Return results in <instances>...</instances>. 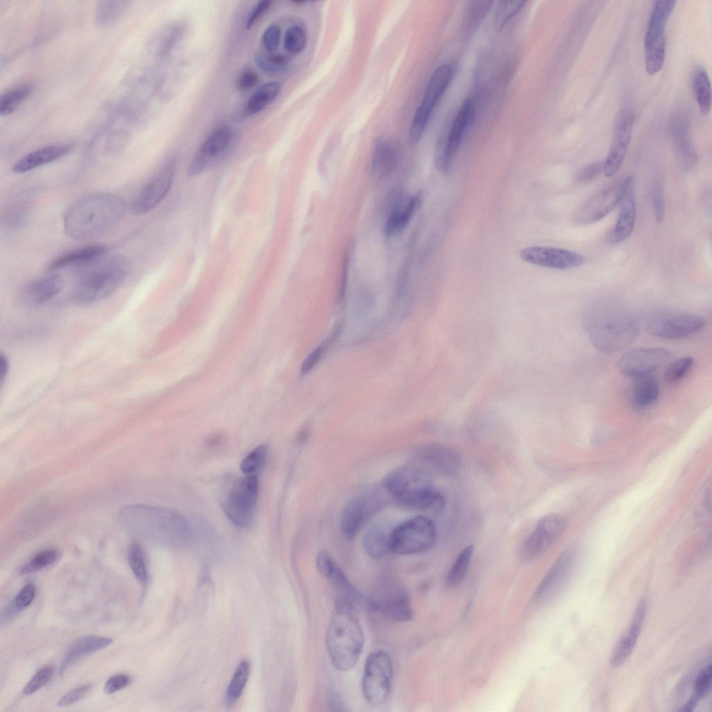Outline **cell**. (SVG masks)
<instances>
[{
  "mask_svg": "<svg viewBox=\"0 0 712 712\" xmlns=\"http://www.w3.org/2000/svg\"><path fill=\"white\" fill-rule=\"evenodd\" d=\"M307 430H302L300 433V435H298V440L300 442H303V441H305L307 439Z\"/></svg>",
  "mask_w": 712,
  "mask_h": 712,
  "instance_id": "003e7915",
  "label": "cell"
},
{
  "mask_svg": "<svg viewBox=\"0 0 712 712\" xmlns=\"http://www.w3.org/2000/svg\"><path fill=\"white\" fill-rule=\"evenodd\" d=\"M653 207L656 221L660 224L665 216V196L661 184H658L653 195Z\"/></svg>",
  "mask_w": 712,
  "mask_h": 712,
  "instance_id": "6f0895ef",
  "label": "cell"
},
{
  "mask_svg": "<svg viewBox=\"0 0 712 712\" xmlns=\"http://www.w3.org/2000/svg\"><path fill=\"white\" fill-rule=\"evenodd\" d=\"M259 76L256 72L252 70H245L238 76L237 87L242 91H246L254 88L258 83Z\"/></svg>",
  "mask_w": 712,
  "mask_h": 712,
  "instance_id": "be15d7a7",
  "label": "cell"
},
{
  "mask_svg": "<svg viewBox=\"0 0 712 712\" xmlns=\"http://www.w3.org/2000/svg\"><path fill=\"white\" fill-rule=\"evenodd\" d=\"M676 1H654L644 40L645 64L650 75L663 67L665 54V27L675 6Z\"/></svg>",
  "mask_w": 712,
  "mask_h": 712,
  "instance_id": "52a82bcc",
  "label": "cell"
},
{
  "mask_svg": "<svg viewBox=\"0 0 712 712\" xmlns=\"http://www.w3.org/2000/svg\"><path fill=\"white\" fill-rule=\"evenodd\" d=\"M633 378L630 387V400L636 408L642 410L652 405L658 399L660 393L659 382L657 378L652 374Z\"/></svg>",
  "mask_w": 712,
  "mask_h": 712,
  "instance_id": "e575fe53",
  "label": "cell"
},
{
  "mask_svg": "<svg viewBox=\"0 0 712 712\" xmlns=\"http://www.w3.org/2000/svg\"><path fill=\"white\" fill-rule=\"evenodd\" d=\"M619 216L614 229L609 235L612 243L626 240L633 232L636 219V202L633 188V179L626 177V186L620 202Z\"/></svg>",
  "mask_w": 712,
  "mask_h": 712,
  "instance_id": "cb8c5ba5",
  "label": "cell"
},
{
  "mask_svg": "<svg viewBox=\"0 0 712 712\" xmlns=\"http://www.w3.org/2000/svg\"><path fill=\"white\" fill-rule=\"evenodd\" d=\"M453 76V67L448 63L439 66L431 75L421 102L412 120L408 140L416 143L422 137L432 113L448 86Z\"/></svg>",
  "mask_w": 712,
  "mask_h": 712,
  "instance_id": "7c38bea8",
  "label": "cell"
},
{
  "mask_svg": "<svg viewBox=\"0 0 712 712\" xmlns=\"http://www.w3.org/2000/svg\"><path fill=\"white\" fill-rule=\"evenodd\" d=\"M60 553L55 549H47L35 555L20 569L22 575L29 574L53 564L59 558Z\"/></svg>",
  "mask_w": 712,
  "mask_h": 712,
  "instance_id": "f6af8a7d",
  "label": "cell"
},
{
  "mask_svg": "<svg viewBox=\"0 0 712 712\" xmlns=\"http://www.w3.org/2000/svg\"><path fill=\"white\" fill-rule=\"evenodd\" d=\"M418 460L426 463L443 474H458L462 467V460L453 448L440 444H425L416 452Z\"/></svg>",
  "mask_w": 712,
  "mask_h": 712,
  "instance_id": "7402d4cb",
  "label": "cell"
},
{
  "mask_svg": "<svg viewBox=\"0 0 712 712\" xmlns=\"http://www.w3.org/2000/svg\"><path fill=\"white\" fill-rule=\"evenodd\" d=\"M271 4L270 1L262 0L258 2L252 10L246 22L248 29H251L268 10Z\"/></svg>",
  "mask_w": 712,
  "mask_h": 712,
  "instance_id": "e7e4bbea",
  "label": "cell"
},
{
  "mask_svg": "<svg viewBox=\"0 0 712 712\" xmlns=\"http://www.w3.org/2000/svg\"><path fill=\"white\" fill-rule=\"evenodd\" d=\"M436 540L437 531L432 521L428 517L416 516L392 529L391 551L401 555L421 553L432 548Z\"/></svg>",
  "mask_w": 712,
  "mask_h": 712,
  "instance_id": "30bf717a",
  "label": "cell"
},
{
  "mask_svg": "<svg viewBox=\"0 0 712 712\" xmlns=\"http://www.w3.org/2000/svg\"><path fill=\"white\" fill-rule=\"evenodd\" d=\"M129 270V260L122 254L97 260L77 281L74 299L80 303L89 304L107 298L120 287Z\"/></svg>",
  "mask_w": 712,
  "mask_h": 712,
  "instance_id": "5b68a950",
  "label": "cell"
},
{
  "mask_svg": "<svg viewBox=\"0 0 712 712\" xmlns=\"http://www.w3.org/2000/svg\"><path fill=\"white\" fill-rule=\"evenodd\" d=\"M91 684L81 685L64 695L57 703L60 707L70 706L83 698L92 689Z\"/></svg>",
  "mask_w": 712,
  "mask_h": 712,
  "instance_id": "9f6ffc18",
  "label": "cell"
},
{
  "mask_svg": "<svg viewBox=\"0 0 712 712\" xmlns=\"http://www.w3.org/2000/svg\"><path fill=\"white\" fill-rule=\"evenodd\" d=\"M634 119L630 108L622 109L617 116L610 147L604 161L603 172L607 177L615 176L623 163L631 142Z\"/></svg>",
  "mask_w": 712,
  "mask_h": 712,
  "instance_id": "e0dca14e",
  "label": "cell"
},
{
  "mask_svg": "<svg viewBox=\"0 0 712 712\" xmlns=\"http://www.w3.org/2000/svg\"><path fill=\"white\" fill-rule=\"evenodd\" d=\"M646 613V602L640 600L637 605L630 625L615 644L610 658V665L619 668L631 654L640 633Z\"/></svg>",
  "mask_w": 712,
  "mask_h": 712,
  "instance_id": "d4e9b609",
  "label": "cell"
},
{
  "mask_svg": "<svg viewBox=\"0 0 712 712\" xmlns=\"http://www.w3.org/2000/svg\"><path fill=\"white\" fill-rule=\"evenodd\" d=\"M702 316L687 312H669L651 318L647 329L651 334L669 339L686 338L699 332L704 325Z\"/></svg>",
  "mask_w": 712,
  "mask_h": 712,
  "instance_id": "9a60e30c",
  "label": "cell"
},
{
  "mask_svg": "<svg viewBox=\"0 0 712 712\" xmlns=\"http://www.w3.org/2000/svg\"><path fill=\"white\" fill-rule=\"evenodd\" d=\"M281 89L277 81H269L261 85L250 97L245 111L250 115L257 114L264 110L278 95Z\"/></svg>",
  "mask_w": 712,
  "mask_h": 712,
  "instance_id": "8d00e7d4",
  "label": "cell"
},
{
  "mask_svg": "<svg viewBox=\"0 0 712 712\" xmlns=\"http://www.w3.org/2000/svg\"><path fill=\"white\" fill-rule=\"evenodd\" d=\"M9 364L7 357L1 355L0 356V383L2 385L8 373Z\"/></svg>",
  "mask_w": 712,
  "mask_h": 712,
  "instance_id": "03108f58",
  "label": "cell"
},
{
  "mask_svg": "<svg viewBox=\"0 0 712 712\" xmlns=\"http://www.w3.org/2000/svg\"><path fill=\"white\" fill-rule=\"evenodd\" d=\"M525 1H503L499 5L495 15V24L502 28L524 6Z\"/></svg>",
  "mask_w": 712,
  "mask_h": 712,
  "instance_id": "f907efd6",
  "label": "cell"
},
{
  "mask_svg": "<svg viewBox=\"0 0 712 712\" xmlns=\"http://www.w3.org/2000/svg\"><path fill=\"white\" fill-rule=\"evenodd\" d=\"M255 61L261 70L268 74L280 72L285 70L288 60L282 54H271L269 56L258 54Z\"/></svg>",
  "mask_w": 712,
  "mask_h": 712,
  "instance_id": "681fc988",
  "label": "cell"
},
{
  "mask_svg": "<svg viewBox=\"0 0 712 712\" xmlns=\"http://www.w3.org/2000/svg\"><path fill=\"white\" fill-rule=\"evenodd\" d=\"M421 202V193L410 197L398 194L385 224V236L390 237L402 231L420 207Z\"/></svg>",
  "mask_w": 712,
  "mask_h": 712,
  "instance_id": "484cf974",
  "label": "cell"
},
{
  "mask_svg": "<svg viewBox=\"0 0 712 712\" xmlns=\"http://www.w3.org/2000/svg\"><path fill=\"white\" fill-rule=\"evenodd\" d=\"M391 531H387L380 525H374L365 532L362 538V545L366 553L371 558L380 560L391 552L390 545Z\"/></svg>",
  "mask_w": 712,
  "mask_h": 712,
  "instance_id": "d590c367",
  "label": "cell"
},
{
  "mask_svg": "<svg viewBox=\"0 0 712 712\" xmlns=\"http://www.w3.org/2000/svg\"><path fill=\"white\" fill-rule=\"evenodd\" d=\"M711 687V665L705 666L695 678L691 697L696 702L704 698Z\"/></svg>",
  "mask_w": 712,
  "mask_h": 712,
  "instance_id": "816d5d0a",
  "label": "cell"
},
{
  "mask_svg": "<svg viewBox=\"0 0 712 712\" xmlns=\"http://www.w3.org/2000/svg\"><path fill=\"white\" fill-rule=\"evenodd\" d=\"M35 592L36 588L34 583L26 584L15 598L13 603L15 610L20 611L26 608L33 601Z\"/></svg>",
  "mask_w": 712,
  "mask_h": 712,
  "instance_id": "11a10c76",
  "label": "cell"
},
{
  "mask_svg": "<svg viewBox=\"0 0 712 712\" xmlns=\"http://www.w3.org/2000/svg\"><path fill=\"white\" fill-rule=\"evenodd\" d=\"M694 363L692 357H682L670 363L665 368L663 378L666 383L679 381L689 372Z\"/></svg>",
  "mask_w": 712,
  "mask_h": 712,
  "instance_id": "7dc6e473",
  "label": "cell"
},
{
  "mask_svg": "<svg viewBox=\"0 0 712 712\" xmlns=\"http://www.w3.org/2000/svg\"><path fill=\"white\" fill-rule=\"evenodd\" d=\"M54 672V668L50 665L40 669L24 688V693L29 695L39 690L49 682Z\"/></svg>",
  "mask_w": 712,
  "mask_h": 712,
  "instance_id": "f5cc1de1",
  "label": "cell"
},
{
  "mask_svg": "<svg viewBox=\"0 0 712 712\" xmlns=\"http://www.w3.org/2000/svg\"><path fill=\"white\" fill-rule=\"evenodd\" d=\"M604 170V161H597L588 164L582 168L577 174V178L581 181H588L593 179Z\"/></svg>",
  "mask_w": 712,
  "mask_h": 712,
  "instance_id": "6125c7cd",
  "label": "cell"
},
{
  "mask_svg": "<svg viewBox=\"0 0 712 712\" xmlns=\"http://www.w3.org/2000/svg\"><path fill=\"white\" fill-rule=\"evenodd\" d=\"M350 253H351V248L350 249L348 248L346 250V254H344L343 259L342 270H341L340 282H339V288H338V291H337V300H338V302L339 303H341V302H342L343 301V299H344V297H345V294H346L347 283H348V270H349V264H350Z\"/></svg>",
  "mask_w": 712,
  "mask_h": 712,
  "instance_id": "680465c9",
  "label": "cell"
},
{
  "mask_svg": "<svg viewBox=\"0 0 712 712\" xmlns=\"http://www.w3.org/2000/svg\"><path fill=\"white\" fill-rule=\"evenodd\" d=\"M593 344L603 351H616L632 342L638 329L636 320L622 311H598L588 323Z\"/></svg>",
  "mask_w": 712,
  "mask_h": 712,
  "instance_id": "8992f818",
  "label": "cell"
},
{
  "mask_svg": "<svg viewBox=\"0 0 712 712\" xmlns=\"http://www.w3.org/2000/svg\"><path fill=\"white\" fill-rule=\"evenodd\" d=\"M259 489L257 476L245 475L231 485L222 501V509L228 518L240 526H247L252 521Z\"/></svg>",
  "mask_w": 712,
  "mask_h": 712,
  "instance_id": "4fadbf2b",
  "label": "cell"
},
{
  "mask_svg": "<svg viewBox=\"0 0 712 712\" xmlns=\"http://www.w3.org/2000/svg\"><path fill=\"white\" fill-rule=\"evenodd\" d=\"M693 90L700 112L706 115L711 107V90L709 76L705 69L699 67L693 76Z\"/></svg>",
  "mask_w": 712,
  "mask_h": 712,
  "instance_id": "74e56055",
  "label": "cell"
},
{
  "mask_svg": "<svg viewBox=\"0 0 712 712\" xmlns=\"http://www.w3.org/2000/svg\"><path fill=\"white\" fill-rule=\"evenodd\" d=\"M107 248L102 245H92L66 252L51 261L47 266L49 270L78 265L92 264L104 257Z\"/></svg>",
  "mask_w": 712,
  "mask_h": 712,
  "instance_id": "836d02e7",
  "label": "cell"
},
{
  "mask_svg": "<svg viewBox=\"0 0 712 712\" xmlns=\"http://www.w3.org/2000/svg\"><path fill=\"white\" fill-rule=\"evenodd\" d=\"M474 550L473 545H468L460 552L446 575L445 582L447 587L454 588L464 581L469 570Z\"/></svg>",
  "mask_w": 712,
  "mask_h": 712,
  "instance_id": "ab89813d",
  "label": "cell"
},
{
  "mask_svg": "<svg viewBox=\"0 0 712 712\" xmlns=\"http://www.w3.org/2000/svg\"><path fill=\"white\" fill-rule=\"evenodd\" d=\"M369 502L364 498H355L345 505L339 519L340 529L345 538L353 539L360 529L367 515Z\"/></svg>",
  "mask_w": 712,
  "mask_h": 712,
  "instance_id": "d6a6232c",
  "label": "cell"
},
{
  "mask_svg": "<svg viewBox=\"0 0 712 712\" xmlns=\"http://www.w3.org/2000/svg\"><path fill=\"white\" fill-rule=\"evenodd\" d=\"M626 177L615 180L596 192L585 201L576 213V220L581 225H588L607 216L622 199Z\"/></svg>",
  "mask_w": 712,
  "mask_h": 712,
  "instance_id": "2e32d148",
  "label": "cell"
},
{
  "mask_svg": "<svg viewBox=\"0 0 712 712\" xmlns=\"http://www.w3.org/2000/svg\"><path fill=\"white\" fill-rule=\"evenodd\" d=\"M63 277L56 273L47 275L29 282L23 289V296L29 303L40 305L57 296L64 288Z\"/></svg>",
  "mask_w": 712,
  "mask_h": 712,
  "instance_id": "f1b7e54d",
  "label": "cell"
},
{
  "mask_svg": "<svg viewBox=\"0 0 712 712\" xmlns=\"http://www.w3.org/2000/svg\"><path fill=\"white\" fill-rule=\"evenodd\" d=\"M567 527L566 518L558 513L542 517L517 550L519 560L528 563L536 560L551 547Z\"/></svg>",
  "mask_w": 712,
  "mask_h": 712,
  "instance_id": "5bb4252c",
  "label": "cell"
},
{
  "mask_svg": "<svg viewBox=\"0 0 712 712\" xmlns=\"http://www.w3.org/2000/svg\"><path fill=\"white\" fill-rule=\"evenodd\" d=\"M393 681L391 655L385 650L371 653L366 659L362 690L366 701L372 706L384 705L389 698Z\"/></svg>",
  "mask_w": 712,
  "mask_h": 712,
  "instance_id": "ba28073f",
  "label": "cell"
},
{
  "mask_svg": "<svg viewBox=\"0 0 712 712\" xmlns=\"http://www.w3.org/2000/svg\"><path fill=\"white\" fill-rule=\"evenodd\" d=\"M128 561L135 577L141 583L147 580V569L143 550L140 544H133L129 549Z\"/></svg>",
  "mask_w": 712,
  "mask_h": 712,
  "instance_id": "bcb514c9",
  "label": "cell"
},
{
  "mask_svg": "<svg viewBox=\"0 0 712 712\" xmlns=\"http://www.w3.org/2000/svg\"><path fill=\"white\" fill-rule=\"evenodd\" d=\"M306 44L307 34L303 27L300 25H293L288 28L284 39L286 51L291 54H298L304 50Z\"/></svg>",
  "mask_w": 712,
  "mask_h": 712,
  "instance_id": "ee69618b",
  "label": "cell"
},
{
  "mask_svg": "<svg viewBox=\"0 0 712 712\" xmlns=\"http://www.w3.org/2000/svg\"><path fill=\"white\" fill-rule=\"evenodd\" d=\"M250 673V664L247 660H242L236 667L226 692V702L234 704L241 695L246 685Z\"/></svg>",
  "mask_w": 712,
  "mask_h": 712,
  "instance_id": "7bdbcfd3",
  "label": "cell"
},
{
  "mask_svg": "<svg viewBox=\"0 0 712 712\" xmlns=\"http://www.w3.org/2000/svg\"><path fill=\"white\" fill-rule=\"evenodd\" d=\"M232 137V132L228 127H220L213 131L203 142L191 163L188 175L195 176L206 170L213 160L227 149Z\"/></svg>",
  "mask_w": 712,
  "mask_h": 712,
  "instance_id": "44dd1931",
  "label": "cell"
},
{
  "mask_svg": "<svg viewBox=\"0 0 712 712\" xmlns=\"http://www.w3.org/2000/svg\"><path fill=\"white\" fill-rule=\"evenodd\" d=\"M356 607L336 601L327 625L325 642L333 666L347 672L357 663L362 652L364 636Z\"/></svg>",
  "mask_w": 712,
  "mask_h": 712,
  "instance_id": "7a4b0ae2",
  "label": "cell"
},
{
  "mask_svg": "<svg viewBox=\"0 0 712 712\" xmlns=\"http://www.w3.org/2000/svg\"><path fill=\"white\" fill-rule=\"evenodd\" d=\"M129 1H100L95 10V22L99 26L111 24L118 20L131 6Z\"/></svg>",
  "mask_w": 712,
  "mask_h": 712,
  "instance_id": "f35d334b",
  "label": "cell"
},
{
  "mask_svg": "<svg viewBox=\"0 0 712 712\" xmlns=\"http://www.w3.org/2000/svg\"><path fill=\"white\" fill-rule=\"evenodd\" d=\"M125 211L124 201L113 193L101 192L85 195L66 210L63 232L75 241L96 237L118 225Z\"/></svg>",
  "mask_w": 712,
  "mask_h": 712,
  "instance_id": "6da1fadb",
  "label": "cell"
},
{
  "mask_svg": "<svg viewBox=\"0 0 712 712\" xmlns=\"http://www.w3.org/2000/svg\"><path fill=\"white\" fill-rule=\"evenodd\" d=\"M112 642V638L94 635L85 636L78 638L66 652L59 668L60 674H63L70 666L83 657L100 651L109 646Z\"/></svg>",
  "mask_w": 712,
  "mask_h": 712,
  "instance_id": "f546056e",
  "label": "cell"
},
{
  "mask_svg": "<svg viewBox=\"0 0 712 712\" xmlns=\"http://www.w3.org/2000/svg\"><path fill=\"white\" fill-rule=\"evenodd\" d=\"M321 574L332 584L338 596L337 601L345 602L355 607L362 601V594L351 583L334 560L327 565Z\"/></svg>",
  "mask_w": 712,
  "mask_h": 712,
  "instance_id": "4dcf8cb0",
  "label": "cell"
},
{
  "mask_svg": "<svg viewBox=\"0 0 712 712\" xmlns=\"http://www.w3.org/2000/svg\"><path fill=\"white\" fill-rule=\"evenodd\" d=\"M32 90V86L26 84L2 94L0 97L1 116H7L15 112L30 96Z\"/></svg>",
  "mask_w": 712,
  "mask_h": 712,
  "instance_id": "b9f144b4",
  "label": "cell"
},
{
  "mask_svg": "<svg viewBox=\"0 0 712 712\" xmlns=\"http://www.w3.org/2000/svg\"><path fill=\"white\" fill-rule=\"evenodd\" d=\"M343 327L342 323L339 322L335 323L329 337L305 359L300 368L301 374H306L315 367L325 354L327 350L338 339L343 331Z\"/></svg>",
  "mask_w": 712,
  "mask_h": 712,
  "instance_id": "60d3db41",
  "label": "cell"
},
{
  "mask_svg": "<svg viewBox=\"0 0 712 712\" xmlns=\"http://www.w3.org/2000/svg\"><path fill=\"white\" fill-rule=\"evenodd\" d=\"M474 106L471 99H465L449 128L446 130L444 129L436 140L434 161L436 168L442 173H447L451 168L473 118Z\"/></svg>",
  "mask_w": 712,
  "mask_h": 712,
  "instance_id": "8fae6325",
  "label": "cell"
},
{
  "mask_svg": "<svg viewBox=\"0 0 712 712\" xmlns=\"http://www.w3.org/2000/svg\"><path fill=\"white\" fill-rule=\"evenodd\" d=\"M174 173L175 163L170 162L155 175L132 202L131 213L145 214L156 207L170 189Z\"/></svg>",
  "mask_w": 712,
  "mask_h": 712,
  "instance_id": "d6986e66",
  "label": "cell"
},
{
  "mask_svg": "<svg viewBox=\"0 0 712 712\" xmlns=\"http://www.w3.org/2000/svg\"><path fill=\"white\" fill-rule=\"evenodd\" d=\"M268 448L266 445L256 447L241 462V469L245 475H255L263 466L266 458Z\"/></svg>",
  "mask_w": 712,
  "mask_h": 712,
  "instance_id": "c3c4849f",
  "label": "cell"
},
{
  "mask_svg": "<svg viewBox=\"0 0 712 712\" xmlns=\"http://www.w3.org/2000/svg\"><path fill=\"white\" fill-rule=\"evenodd\" d=\"M398 161V152L394 144L385 138H378L372 151V174L378 178L385 177L395 170Z\"/></svg>",
  "mask_w": 712,
  "mask_h": 712,
  "instance_id": "1f68e13d",
  "label": "cell"
},
{
  "mask_svg": "<svg viewBox=\"0 0 712 712\" xmlns=\"http://www.w3.org/2000/svg\"><path fill=\"white\" fill-rule=\"evenodd\" d=\"M369 604L375 611L394 622H407L414 617L408 592L402 585L391 578H384L375 583Z\"/></svg>",
  "mask_w": 712,
  "mask_h": 712,
  "instance_id": "9c48e42d",
  "label": "cell"
},
{
  "mask_svg": "<svg viewBox=\"0 0 712 712\" xmlns=\"http://www.w3.org/2000/svg\"><path fill=\"white\" fill-rule=\"evenodd\" d=\"M26 214L27 211L22 207L12 209L6 215L4 225L8 229H17L24 223Z\"/></svg>",
  "mask_w": 712,
  "mask_h": 712,
  "instance_id": "91938a15",
  "label": "cell"
},
{
  "mask_svg": "<svg viewBox=\"0 0 712 712\" xmlns=\"http://www.w3.org/2000/svg\"><path fill=\"white\" fill-rule=\"evenodd\" d=\"M262 43L270 54H275L281 40V29L276 24L268 26L263 33Z\"/></svg>",
  "mask_w": 712,
  "mask_h": 712,
  "instance_id": "db71d44e",
  "label": "cell"
},
{
  "mask_svg": "<svg viewBox=\"0 0 712 712\" xmlns=\"http://www.w3.org/2000/svg\"><path fill=\"white\" fill-rule=\"evenodd\" d=\"M688 129V120L685 114L679 113L672 118L670 127V136L679 161L685 167H690L696 159Z\"/></svg>",
  "mask_w": 712,
  "mask_h": 712,
  "instance_id": "4316f807",
  "label": "cell"
},
{
  "mask_svg": "<svg viewBox=\"0 0 712 712\" xmlns=\"http://www.w3.org/2000/svg\"><path fill=\"white\" fill-rule=\"evenodd\" d=\"M670 355L663 348H637L625 353L618 361L620 371L632 377L652 374Z\"/></svg>",
  "mask_w": 712,
  "mask_h": 712,
  "instance_id": "ffe728a7",
  "label": "cell"
},
{
  "mask_svg": "<svg viewBox=\"0 0 712 712\" xmlns=\"http://www.w3.org/2000/svg\"><path fill=\"white\" fill-rule=\"evenodd\" d=\"M120 519L132 533L147 540L181 542L189 537L187 521L174 510L144 505L127 507L122 510Z\"/></svg>",
  "mask_w": 712,
  "mask_h": 712,
  "instance_id": "277c9868",
  "label": "cell"
},
{
  "mask_svg": "<svg viewBox=\"0 0 712 712\" xmlns=\"http://www.w3.org/2000/svg\"><path fill=\"white\" fill-rule=\"evenodd\" d=\"M520 257L533 265L558 270L578 268L585 263L584 257L578 252L547 246L524 248L521 251Z\"/></svg>",
  "mask_w": 712,
  "mask_h": 712,
  "instance_id": "ac0fdd59",
  "label": "cell"
},
{
  "mask_svg": "<svg viewBox=\"0 0 712 712\" xmlns=\"http://www.w3.org/2000/svg\"><path fill=\"white\" fill-rule=\"evenodd\" d=\"M573 563V553L569 550L564 551L540 582L534 594V599L542 601L556 594L567 582Z\"/></svg>",
  "mask_w": 712,
  "mask_h": 712,
  "instance_id": "603a6c76",
  "label": "cell"
},
{
  "mask_svg": "<svg viewBox=\"0 0 712 712\" xmlns=\"http://www.w3.org/2000/svg\"><path fill=\"white\" fill-rule=\"evenodd\" d=\"M71 146L66 144H56L33 150L15 163L12 170L15 174H22L55 161L67 154Z\"/></svg>",
  "mask_w": 712,
  "mask_h": 712,
  "instance_id": "83f0119b",
  "label": "cell"
},
{
  "mask_svg": "<svg viewBox=\"0 0 712 712\" xmlns=\"http://www.w3.org/2000/svg\"><path fill=\"white\" fill-rule=\"evenodd\" d=\"M383 487L399 503L415 510L439 512L446 505L445 497L433 487L430 474L419 465L396 468L385 476Z\"/></svg>",
  "mask_w": 712,
  "mask_h": 712,
  "instance_id": "3957f363",
  "label": "cell"
},
{
  "mask_svg": "<svg viewBox=\"0 0 712 712\" xmlns=\"http://www.w3.org/2000/svg\"><path fill=\"white\" fill-rule=\"evenodd\" d=\"M131 678L126 674H115L110 677L104 685V691L107 694L114 693L127 687Z\"/></svg>",
  "mask_w": 712,
  "mask_h": 712,
  "instance_id": "94428289",
  "label": "cell"
}]
</instances>
